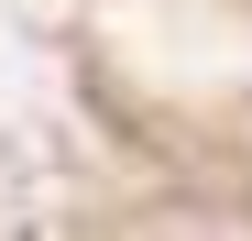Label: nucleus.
Listing matches in <instances>:
<instances>
[]
</instances>
